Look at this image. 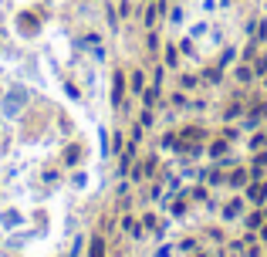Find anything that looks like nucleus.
<instances>
[{
  "label": "nucleus",
  "instance_id": "1",
  "mask_svg": "<svg viewBox=\"0 0 267 257\" xmlns=\"http://www.w3.org/2000/svg\"><path fill=\"white\" fill-rule=\"evenodd\" d=\"M122 95H125V75L115 71V81H112V102L119 105V102H122Z\"/></svg>",
  "mask_w": 267,
  "mask_h": 257
},
{
  "label": "nucleus",
  "instance_id": "2",
  "mask_svg": "<svg viewBox=\"0 0 267 257\" xmlns=\"http://www.w3.org/2000/svg\"><path fill=\"white\" fill-rule=\"evenodd\" d=\"M247 193H251V200H254V203H264V196H267V183H254Z\"/></svg>",
  "mask_w": 267,
  "mask_h": 257
},
{
  "label": "nucleus",
  "instance_id": "3",
  "mask_svg": "<svg viewBox=\"0 0 267 257\" xmlns=\"http://www.w3.org/2000/svg\"><path fill=\"white\" fill-rule=\"evenodd\" d=\"M88 257H105V244H102V237H91V250Z\"/></svg>",
  "mask_w": 267,
  "mask_h": 257
},
{
  "label": "nucleus",
  "instance_id": "4",
  "mask_svg": "<svg viewBox=\"0 0 267 257\" xmlns=\"http://www.w3.org/2000/svg\"><path fill=\"white\" fill-rule=\"evenodd\" d=\"M230 183H234V186H243V183H247V173H243V169H237L234 176H230Z\"/></svg>",
  "mask_w": 267,
  "mask_h": 257
},
{
  "label": "nucleus",
  "instance_id": "5",
  "mask_svg": "<svg viewBox=\"0 0 267 257\" xmlns=\"http://www.w3.org/2000/svg\"><path fill=\"white\" fill-rule=\"evenodd\" d=\"M183 139H203V132H200V128H186V132H183Z\"/></svg>",
  "mask_w": 267,
  "mask_h": 257
}]
</instances>
